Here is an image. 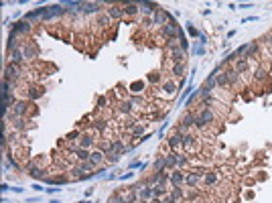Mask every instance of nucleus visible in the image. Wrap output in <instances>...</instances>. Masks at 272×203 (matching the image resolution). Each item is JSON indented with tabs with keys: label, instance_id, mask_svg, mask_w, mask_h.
Listing matches in <instances>:
<instances>
[{
	"label": "nucleus",
	"instance_id": "obj_1",
	"mask_svg": "<svg viewBox=\"0 0 272 203\" xmlns=\"http://www.w3.org/2000/svg\"><path fill=\"white\" fill-rule=\"evenodd\" d=\"M211 120H213V114H211V112H207V110H203L201 116L195 120V124H197V126H205V124H209Z\"/></svg>",
	"mask_w": 272,
	"mask_h": 203
},
{
	"label": "nucleus",
	"instance_id": "obj_2",
	"mask_svg": "<svg viewBox=\"0 0 272 203\" xmlns=\"http://www.w3.org/2000/svg\"><path fill=\"white\" fill-rule=\"evenodd\" d=\"M16 33H27L29 31V25H27V22H14V27H12Z\"/></svg>",
	"mask_w": 272,
	"mask_h": 203
},
{
	"label": "nucleus",
	"instance_id": "obj_3",
	"mask_svg": "<svg viewBox=\"0 0 272 203\" xmlns=\"http://www.w3.org/2000/svg\"><path fill=\"white\" fill-rule=\"evenodd\" d=\"M81 8H83L85 12H96V10L100 8V4H92V2H87V4H85V2H83V6H81Z\"/></svg>",
	"mask_w": 272,
	"mask_h": 203
},
{
	"label": "nucleus",
	"instance_id": "obj_4",
	"mask_svg": "<svg viewBox=\"0 0 272 203\" xmlns=\"http://www.w3.org/2000/svg\"><path fill=\"white\" fill-rule=\"evenodd\" d=\"M254 53H256V43H252V45H248V51H246L244 59H250V57H254Z\"/></svg>",
	"mask_w": 272,
	"mask_h": 203
},
{
	"label": "nucleus",
	"instance_id": "obj_5",
	"mask_svg": "<svg viewBox=\"0 0 272 203\" xmlns=\"http://www.w3.org/2000/svg\"><path fill=\"white\" fill-rule=\"evenodd\" d=\"M167 16H169L167 12H156V14H154V20H156V25H163V22L167 20Z\"/></svg>",
	"mask_w": 272,
	"mask_h": 203
},
{
	"label": "nucleus",
	"instance_id": "obj_6",
	"mask_svg": "<svg viewBox=\"0 0 272 203\" xmlns=\"http://www.w3.org/2000/svg\"><path fill=\"white\" fill-rule=\"evenodd\" d=\"M10 77H16V67H14V65H8V67H6V81H8Z\"/></svg>",
	"mask_w": 272,
	"mask_h": 203
},
{
	"label": "nucleus",
	"instance_id": "obj_7",
	"mask_svg": "<svg viewBox=\"0 0 272 203\" xmlns=\"http://www.w3.org/2000/svg\"><path fill=\"white\" fill-rule=\"evenodd\" d=\"M89 161H92V163H100L102 161V152H92V154H89Z\"/></svg>",
	"mask_w": 272,
	"mask_h": 203
},
{
	"label": "nucleus",
	"instance_id": "obj_8",
	"mask_svg": "<svg viewBox=\"0 0 272 203\" xmlns=\"http://www.w3.org/2000/svg\"><path fill=\"white\" fill-rule=\"evenodd\" d=\"M169 142H171V146H179V144L183 142V140H181V136H179V134H175V136H173Z\"/></svg>",
	"mask_w": 272,
	"mask_h": 203
},
{
	"label": "nucleus",
	"instance_id": "obj_9",
	"mask_svg": "<svg viewBox=\"0 0 272 203\" xmlns=\"http://www.w3.org/2000/svg\"><path fill=\"white\" fill-rule=\"evenodd\" d=\"M140 6H142L146 12H152V10L156 8V6H154V4H150V2H140Z\"/></svg>",
	"mask_w": 272,
	"mask_h": 203
},
{
	"label": "nucleus",
	"instance_id": "obj_10",
	"mask_svg": "<svg viewBox=\"0 0 272 203\" xmlns=\"http://www.w3.org/2000/svg\"><path fill=\"white\" fill-rule=\"evenodd\" d=\"M77 156H79L81 161H85V159H89V152H85L83 148H79V150H77Z\"/></svg>",
	"mask_w": 272,
	"mask_h": 203
},
{
	"label": "nucleus",
	"instance_id": "obj_11",
	"mask_svg": "<svg viewBox=\"0 0 272 203\" xmlns=\"http://www.w3.org/2000/svg\"><path fill=\"white\" fill-rule=\"evenodd\" d=\"M110 16L118 18V16H122V10H120V8H112V10H110Z\"/></svg>",
	"mask_w": 272,
	"mask_h": 203
},
{
	"label": "nucleus",
	"instance_id": "obj_12",
	"mask_svg": "<svg viewBox=\"0 0 272 203\" xmlns=\"http://www.w3.org/2000/svg\"><path fill=\"white\" fill-rule=\"evenodd\" d=\"M215 179H217V177H215L213 173H209V175L205 177V183H209V185H211V183H215Z\"/></svg>",
	"mask_w": 272,
	"mask_h": 203
},
{
	"label": "nucleus",
	"instance_id": "obj_13",
	"mask_svg": "<svg viewBox=\"0 0 272 203\" xmlns=\"http://www.w3.org/2000/svg\"><path fill=\"white\" fill-rule=\"evenodd\" d=\"M181 179H183V177H181L179 173H173V177H171V181H173V183H181Z\"/></svg>",
	"mask_w": 272,
	"mask_h": 203
},
{
	"label": "nucleus",
	"instance_id": "obj_14",
	"mask_svg": "<svg viewBox=\"0 0 272 203\" xmlns=\"http://www.w3.org/2000/svg\"><path fill=\"white\" fill-rule=\"evenodd\" d=\"M191 142H193V136H191V134H189V136H183V144H185V146H189Z\"/></svg>",
	"mask_w": 272,
	"mask_h": 203
},
{
	"label": "nucleus",
	"instance_id": "obj_15",
	"mask_svg": "<svg viewBox=\"0 0 272 203\" xmlns=\"http://www.w3.org/2000/svg\"><path fill=\"white\" fill-rule=\"evenodd\" d=\"M223 83H228V77H225V75H219V77H217V85H223Z\"/></svg>",
	"mask_w": 272,
	"mask_h": 203
},
{
	"label": "nucleus",
	"instance_id": "obj_16",
	"mask_svg": "<svg viewBox=\"0 0 272 203\" xmlns=\"http://www.w3.org/2000/svg\"><path fill=\"white\" fill-rule=\"evenodd\" d=\"M12 59H14V61H20V59H22V53H20V51H14V53H12Z\"/></svg>",
	"mask_w": 272,
	"mask_h": 203
},
{
	"label": "nucleus",
	"instance_id": "obj_17",
	"mask_svg": "<svg viewBox=\"0 0 272 203\" xmlns=\"http://www.w3.org/2000/svg\"><path fill=\"white\" fill-rule=\"evenodd\" d=\"M195 183H197V177H187V185H191V187H193Z\"/></svg>",
	"mask_w": 272,
	"mask_h": 203
},
{
	"label": "nucleus",
	"instance_id": "obj_18",
	"mask_svg": "<svg viewBox=\"0 0 272 203\" xmlns=\"http://www.w3.org/2000/svg\"><path fill=\"white\" fill-rule=\"evenodd\" d=\"M173 57H175V61H181V59H183V53H181V51H175Z\"/></svg>",
	"mask_w": 272,
	"mask_h": 203
},
{
	"label": "nucleus",
	"instance_id": "obj_19",
	"mask_svg": "<svg viewBox=\"0 0 272 203\" xmlns=\"http://www.w3.org/2000/svg\"><path fill=\"white\" fill-rule=\"evenodd\" d=\"M81 144H83V146H89V144H92V138H89V136H83Z\"/></svg>",
	"mask_w": 272,
	"mask_h": 203
},
{
	"label": "nucleus",
	"instance_id": "obj_20",
	"mask_svg": "<svg viewBox=\"0 0 272 203\" xmlns=\"http://www.w3.org/2000/svg\"><path fill=\"white\" fill-rule=\"evenodd\" d=\"M246 67H248V65H246V61L238 63V71H246Z\"/></svg>",
	"mask_w": 272,
	"mask_h": 203
},
{
	"label": "nucleus",
	"instance_id": "obj_21",
	"mask_svg": "<svg viewBox=\"0 0 272 203\" xmlns=\"http://www.w3.org/2000/svg\"><path fill=\"white\" fill-rule=\"evenodd\" d=\"M154 167H156V169H163V167H165V161H163V159H161V161H156V163H154Z\"/></svg>",
	"mask_w": 272,
	"mask_h": 203
},
{
	"label": "nucleus",
	"instance_id": "obj_22",
	"mask_svg": "<svg viewBox=\"0 0 272 203\" xmlns=\"http://www.w3.org/2000/svg\"><path fill=\"white\" fill-rule=\"evenodd\" d=\"M150 195H152V189H144L142 191V197H150Z\"/></svg>",
	"mask_w": 272,
	"mask_h": 203
},
{
	"label": "nucleus",
	"instance_id": "obj_23",
	"mask_svg": "<svg viewBox=\"0 0 272 203\" xmlns=\"http://www.w3.org/2000/svg\"><path fill=\"white\" fill-rule=\"evenodd\" d=\"M126 12H130V14H132V12H136V6H134V4H130V6L126 8Z\"/></svg>",
	"mask_w": 272,
	"mask_h": 203
},
{
	"label": "nucleus",
	"instance_id": "obj_24",
	"mask_svg": "<svg viewBox=\"0 0 272 203\" xmlns=\"http://www.w3.org/2000/svg\"><path fill=\"white\" fill-rule=\"evenodd\" d=\"M112 203H124V199H122V197H114V199H112Z\"/></svg>",
	"mask_w": 272,
	"mask_h": 203
},
{
	"label": "nucleus",
	"instance_id": "obj_25",
	"mask_svg": "<svg viewBox=\"0 0 272 203\" xmlns=\"http://www.w3.org/2000/svg\"><path fill=\"white\" fill-rule=\"evenodd\" d=\"M187 31H189V33H191V35H199V33H197V31H195V29H193V27H191V25H189V27H187Z\"/></svg>",
	"mask_w": 272,
	"mask_h": 203
},
{
	"label": "nucleus",
	"instance_id": "obj_26",
	"mask_svg": "<svg viewBox=\"0 0 272 203\" xmlns=\"http://www.w3.org/2000/svg\"><path fill=\"white\" fill-rule=\"evenodd\" d=\"M122 110H124V112H130V104H128V102H126V104H122Z\"/></svg>",
	"mask_w": 272,
	"mask_h": 203
},
{
	"label": "nucleus",
	"instance_id": "obj_27",
	"mask_svg": "<svg viewBox=\"0 0 272 203\" xmlns=\"http://www.w3.org/2000/svg\"><path fill=\"white\" fill-rule=\"evenodd\" d=\"M57 191H59V187H51V189H47V193H51V195H53V193H57Z\"/></svg>",
	"mask_w": 272,
	"mask_h": 203
},
{
	"label": "nucleus",
	"instance_id": "obj_28",
	"mask_svg": "<svg viewBox=\"0 0 272 203\" xmlns=\"http://www.w3.org/2000/svg\"><path fill=\"white\" fill-rule=\"evenodd\" d=\"M167 203H175V197H169V199H167Z\"/></svg>",
	"mask_w": 272,
	"mask_h": 203
}]
</instances>
